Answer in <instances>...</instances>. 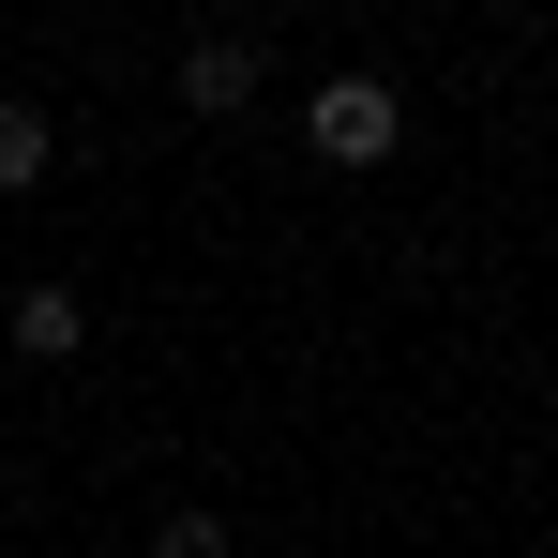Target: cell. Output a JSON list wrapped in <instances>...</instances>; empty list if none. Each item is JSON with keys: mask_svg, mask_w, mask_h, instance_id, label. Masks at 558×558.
Here are the masks:
<instances>
[{"mask_svg": "<svg viewBox=\"0 0 558 558\" xmlns=\"http://www.w3.org/2000/svg\"><path fill=\"white\" fill-rule=\"evenodd\" d=\"M302 136H317V167H392L408 106H392V76H317V106H302Z\"/></svg>", "mask_w": 558, "mask_h": 558, "instance_id": "6da1fadb", "label": "cell"}, {"mask_svg": "<svg viewBox=\"0 0 558 558\" xmlns=\"http://www.w3.org/2000/svg\"><path fill=\"white\" fill-rule=\"evenodd\" d=\"M242 106H257V46L242 31H196L182 46V121H242Z\"/></svg>", "mask_w": 558, "mask_h": 558, "instance_id": "7a4b0ae2", "label": "cell"}, {"mask_svg": "<svg viewBox=\"0 0 558 558\" xmlns=\"http://www.w3.org/2000/svg\"><path fill=\"white\" fill-rule=\"evenodd\" d=\"M15 348H31V363H76V348H92V302H76V287H15Z\"/></svg>", "mask_w": 558, "mask_h": 558, "instance_id": "3957f363", "label": "cell"}, {"mask_svg": "<svg viewBox=\"0 0 558 558\" xmlns=\"http://www.w3.org/2000/svg\"><path fill=\"white\" fill-rule=\"evenodd\" d=\"M46 167H61V136H46L31 106L0 92V196H31V182H46Z\"/></svg>", "mask_w": 558, "mask_h": 558, "instance_id": "277c9868", "label": "cell"}, {"mask_svg": "<svg viewBox=\"0 0 558 558\" xmlns=\"http://www.w3.org/2000/svg\"><path fill=\"white\" fill-rule=\"evenodd\" d=\"M151 558H242V544H227V513H196V498H182V513L151 529Z\"/></svg>", "mask_w": 558, "mask_h": 558, "instance_id": "5b68a950", "label": "cell"}]
</instances>
